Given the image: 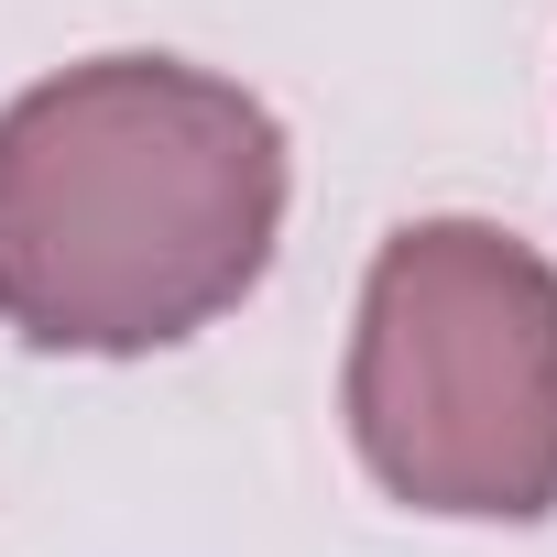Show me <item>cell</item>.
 <instances>
[{"label": "cell", "instance_id": "6da1fadb", "mask_svg": "<svg viewBox=\"0 0 557 557\" xmlns=\"http://www.w3.org/2000/svg\"><path fill=\"white\" fill-rule=\"evenodd\" d=\"M285 240L273 110L175 55H99L0 110V329L34 350H175Z\"/></svg>", "mask_w": 557, "mask_h": 557}, {"label": "cell", "instance_id": "7a4b0ae2", "mask_svg": "<svg viewBox=\"0 0 557 557\" xmlns=\"http://www.w3.org/2000/svg\"><path fill=\"white\" fill-rule=\"evenodd\" d=\"M350 437L416 513H557V273L492 219L383 240L350 339Z\"/></svg>", "mask_w": 557, "mask_h": 557}]
</instances>
